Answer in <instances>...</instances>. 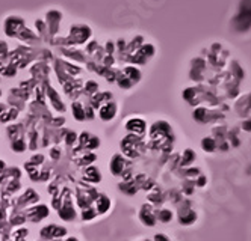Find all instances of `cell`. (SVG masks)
I'll return each mask as SVG.
<instances>
[{
  "mask_svg": "<svg viewBox=\"0 0 251 241\" xmlns=\"http://www.w3.org/2000/svg\"><path fill=\"white\" fill-rule=\"evenodd\" d=\"M3 164H5L3 161H0V169H3Z\"/></svg>",
  "mask_w": 251,
  "mask_h": 241,
  "instance_id": "2",
  "label": "cell"
},
{
  "mask_svg": "<svg viewBox=\"0 0 251 241\" xmlns=\"http://www.w3.org/2000/svg\"><path fill=\"white\" fill-rule=\"evenodd\" d=\"M113 164H112V172L113 173H115V175H118L121 170H123V161L120 160V157H115V158H113V161H112Z\"/></svg>",
  "mask_w": 251,
  "mask_h": 241,
  "instance_id": "1",
  "label": "cell"
}]
</instances>
